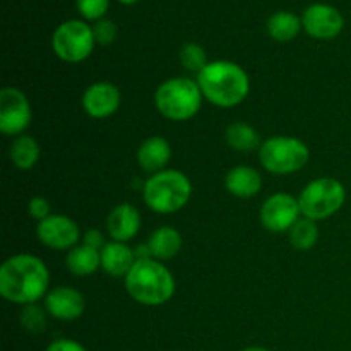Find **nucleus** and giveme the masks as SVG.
<instances>
[{
  "label": "nucleus",
  "mask_w": 351,
  "mask_h": 351,
  "mask_svg": "<svg viewBox=\"0 0 351 351\" xmlns=\"http://www.w3.org/2000/svg\"><path fill=\"white\" fill-rule=\"evenodd\" d=\"M50 273L40 257L17 254L0 267V295L16 305L36 304L47 297Z\"/></svg>",
  "instance_id": "obj_1"
},
{
  "label": "nucleus",
  "mask_w": 351,
  "mask_h": 351,
  "mask_svg": "<svg viewBox=\"0 0 351 351\" xmlns=\"http://www.w3.org/2000/svg\"><path fill=\"white\" fill-rule=\"evenodd\" d=\"M202 96L219 108H233L249 96L250 81L239 64L230 60L209 62L197 74Z\"/></svg>",
  "instance_id": "obj_2"
},
{
  "label": "nucleus",
  "mask_w": 351,
  "mask_h": 351,
  "mask_svg": "<svg viewBox=\"0 0 351 351\" xmlns=\"http://www.w3.org/2000/svg\"><path fill=\"white\" fill-rule=\"evenodd\" d=\"M125 290L137 304L160 307L175 295V278L161 261L139 259L125 276Z\"/></svg>",
  "instance_id": "obj_3"
},
{
  "label": "nucleus",
  "mask_w": 351,
  "mask_h": 351,
  "mask_svg": "<svg viewBox=\"0 0 351 351\" xmlns=\"http://www.w3.org/2000/svg\"><path fill=\"white\" fill-rule=\"evenodd\" d=\"M192 197V184L185 173L178 170L158 171L151 175L143 187V199L151 211L158 215H171L187 206Z\"/></svg>",
  "instance_id": "obj_4"
},
{
  "label": "nucleus",
  "mask_w": 351,
  "mask_h": 351,
  "mask_svg": "<svg viewBox=\"0 0 351 351\" xmlns=\"http://www.w3.org/2000/svg\"><path fill=\"white\" fill-rule=\"evenodd\" d=\"M202 91L197 81L171 77L161 82L154 93L156 110L171 122H185L197 115L202 105Z\"/></svg>",
  "instance_id": "obj_5"
},
{
  "label": "nucleus",
  "mask_w": 351,
  "mask_h": 351,
  "mask_svg": "<svg viewBox=\"0 0 351 351\" xmlns=\"http://www.w3.org/2000/svg\"><path fill=\"white\" fill-rule=\"evenodd\" d=\"M346 201V189L332 177L312 180L298 195V204L304 218L312 221L331 218L343 208Z\"/></svg>",
  "instance_id": "obj_6"
},
{
  "label": "nucleus",
  "mask_w": 351,
  "mask_h": 351,
  "mask_svg": "<svg viewBox=\"0 0 351 351\" xmlns=\"http://www.w3.org/2000/svg\"><path fill=\"white\" fill-rule=\"evenodd\" d=\"M311 151L304 141L297 137L274 136L264 141L259 147V160L269 173L290 175L302 170L308 163Z\"/></svg>",
  "instance_id": "obj_7"
},
{
  "label": "nucleus",
  "mask_w": 351,
  "mask_h": 351,
  "mask_svg": "<svg viewBox=\"0 0 351 351\" xmlns=\"http://www.w3.org/2000/svg\"><path fill=\"white\" fill-rule=\"evenodd\" d=\"M95 34L88 23L71 19L62 23L51 36V48L60 60L79 64L86 60L95 50Z\"/></svg>",
  "instance_id": "obj_8"
},
{
  "label": "nucleus",
  "mask_w": 351,
  "mask_h": 351,
  "mask_svg": "<svg viewBox=\"0 0 351 351\" xmlns=\"http://www.w3.org/2000/svg\"><path fill=\"white\" fill-rule=\"evenodd\" d=\"M31 123V105L21 89L7 86L0 91V130L5 136H23Z\"/></svg>",
  "instance_id": "obj_9"
},
{
  "label": "nucleus",
  "mask_w": 351,
  "mask_h": 351,
  "mask_svg": "<svg viewBox=\"0 0 351 351\" xmlns=\"http://www.w3.org/2000/svg\"><path fill=\"white\" fill-rule=\"evenodd\" d=\"M300 204L293 195L278 192L267 197L261 208V225L273 233L290 232L291 226L300 219Z\"/></svg>",
  "instance_id": "obj_10"
},
{
  "label": "nucleus",
  "mask_w": 351,
  "mask_h": 351,
  "mask_svg": "<svg viewBox=\"0 0 351 351\" xmlns=\"http://www.w3.org/2000/svg\"><path fill=\"white\" fill-rule=\"evenodd\" d=\"M36 237L48 249L71 250L81 240V230L69 216L51 215L43 221H38Z\"/></svg>",
  "instance_id": "obj_11"
},
{
  "label": "nucleus",
  "mask_w": 351,
  "mask_h": 351,
  "mask_svg": "<svg viewBox=\"0 0 351 351\" xmlns=\"http://www.w3.org/2000/svg\"><path fill=\"white\" fill-rule=\"evenodd\" d=\"M302 26L315 40H332L345 27V17L329 3H312L302 16Z\"/></svg>",
  "instance_id": "obj_12"
},
{
  "label": "nucleus",
  "mask_w": 351,
  "mask_h": 351,
  "mask_svg": "<svg viewBox=\"0 0 351 351\" xmlns=\"http://www.w3.org/2000/svg\"><path fill=\"white\" fill-rule=\"evenodd\" d=\"M122 95L115 84L106 81L95 82L82 95V108L91 119H106L120 108Z\"/></svg>",
  "instance_id": "obj_13"
},
{
  "label": "nucleus",
  "mask_w": 351,
  "mask_h": 351,
  "mask_svg": "<svg viewBox=\"0 0 351 351\" xmlns=\"http://www.w3.org/2000/svg\"><path fill=\"white\" fill-rule=\"evenodd\" d=\"M84 295L71 287H57L45 297V311L58 321H75L84 314Z\"/></svg>",
  "instance_id": "obj_14"
},
{
  "label": "nucleus",
  "mask_w": 351,
  "mask_h": 351,
  "mask_svg": "<svg viewBox=\"0 0 351 351\" xmlns=\"http://www.w3.org/2000/svg\"><path fill=\"white\" fill-rule=\"evenodd\" d=\"M141 228V215L136 206L129 202L115 206L106 218V232L115 242L127 243Z\"/></svg>",
  "instance_id": "obj_15"
},
{
  "label": "nucleus",
  "mask_w": 351,
  "mask_h": 351,
  "mask_svg": "<svg viewBox=\"0 0 351 351\" xmlns=\"http://www.w3.org/2000/svg\"><path fill=\"white\" fill-rule=\"evenodd\" d=\"M171 160V146L165 137L151 136L137 149V163L147 173L154 175L167 170Z\"/></svg>",
  "instance_id": "obj_16"
},
{
  "label": "nucleus",
  "mask_w": 351,
  "mask_h": 351,
  "mask_svg": "<svg viewBox=\"0 0 351 351\" xmlns=\"http://www.w3.org/2000/svg\"><path fill=\"white\" fill-rule=\"evenodd\" d=\"M101 267L106 274L113 278H123L125 280L127 274L137 263L136 250L130 249L127 243L123 242H108L101 250Z\"/></svg>",
  "instance_id": "obj_17"
},
{
  "label": "nucleus",
  "mask_w": 351,
  "mask_h": 351,
  "mask_svg": "<svg viewBox=\"0 0 351 351\" xmlns=\"http://www.w3.org/2000/svg\"><path fill=\"white\" fill-rule=\"evenodd\" d=\"M226 191L240 199H250L259 194L263 187V178L259 171L252 167H235L226 173Z\"/></svg>",
  "instance_id": "obj_18"
},
{
  "label": "nucleus",
  "mask_w": 351,
  "mask_h": 351,
  "mask_svg": "<svg viewBox=\"0 0 351 351\" xmlns=\"http://www.w3.org/2000/svg\"><path fill=\"white\" fill-rule=\"evenodd\" d=\"M147 249L153 259L161 261V263L170 261L180 252L182 235L173 226H160L147 240Z\"/></svg>",
  "instance_id": "obj_19"
},
{
  "label": "nucleus",
  "mask_w": 351,
  "mask_h": 351,
  "mask_svg": "<svg viewBox=\"0 0 351 351\" xmlns=\"http://www.w3.org/2000/svg\"><path fill=\"white\" fill-rule=\"evenodd\" d=\"M65 266L74 276H91L98 271V267H101V254L86 243L75 245L74 249L69 250L65 257Z\"/></svg>",
  "instance_id": "obj_20"
},
{
  "label": "nucleus",
  "mask_w": 351,
  "mask_h": 351,
  "mask_svg": "<svg viewBox=\"0 0 351 351\" xmlns=\"http://www.w3.org/2000/svg\"><path fill=\"white\" fill-rule=\"evenodd\" d=\"M226 144L239 153H250L261 147V136L252 125L245 122H233L226 127Z\"/></svg>",
  "instance_id": "obj_21"
},
{
  "label": "nucleus",
  "mask_w": 351,
  "mask_h": 351,
  "mask_svg": "<svg viewBox=\"0 0 351 351\" xmlns=\"http://www.w3.org/2000/svg\"><path fill=\"white\" fill-rule=\"evenodd\" d=\"M302 19L293 12L280 10L267 19V33L273 40L287 43L291 41L302 29Z\"/></svg>",
  "instance_id": "obj_22"
},
{
  "label": "nucleus",
  "mask_w": 351,
  "mask_h": 351,
  "mask_svg": "<svg viewBox=\"0 0 351 351\" xmlns=\"http://www.w3.org/2000/svg\"><path fill=\"white\" fill-rule=\"evenodd\" d=\"M10 161L19 170H31L41 156L40 144L31 136H17L10 146Z\"/></svg>",
  "instance_id": "obj_23"
},
{
  "label": "nucleus",
  "mask_w": 351,
  "mask_h": 351,
  "mask_svg": "<svg viewBox=\"0 0 351 351\" xmlns=\"http://www.w3.org/2000/svg\"><path fill=\"white\" fill-rule=\"evenodd\" d=\"M291 245L297 250H311L319 240V228L315 221L308 218H300L288 232Z\"/></svg>",
  "instance_id": "obj_24"
},
{
  "label": "nucleus",
  "mask_w": 351,
  "mask_h": 351,
  "mask_svg": "<svg viewBox=\"0 0 351 351\" xmlns=\"http://www.w3.org/2000/svg\"><path fill=\"white\" fill-rule=\"evenodd\" d=\"M178 58H180V64L184 65V69L191 72H197V74L209 64L206 50L199 43H194V41L182 45Z\"/></svg>",
  "instance_id": "obj_25"
},
{
  "label": "nucleus",
  "mask_w": 351,
  "mask_h": 351,
  "mask_svg": "<svg viewBox=\"0 0 351 351\" xmlns=\"http://www.w3.org/2000/svg\"><path fill=\"white\" fill-rule=\"evenodd\" d=\"M21 324L27 332H33V335L43 332L47 328V314L36 304L24 305L21 312Z\"/></svg>",
  "instance_id": "obj_26"
},
{
  "label": "nucleus",
  "mask_w": 351,
  "mask_h": 351,
  "mask_svg": "<svg viewBox=\"0 0 351 351\" xmlns=\"http://www.w3.org/2000/svg\"><path fill=\"white\" fill-rule=\"evenodd\" d=\"M79 14L88 21H99L108 12L110 0H75Z\"/></svg>",
  "instance_id": "obj_27"
},
{
  "label": "nucleus",
  "mask_w": 351,
  "mask_h": 351,
  "mask_svg": "<svg viewBox=\"0 0 351 351\" xmlns=\"http://www.w3.org/2000/svg\"><path fill=\"white\" fill-rule=\"evenodd\" d=\"M91 27H93V34H95V41L98 45H101V47H108V45H112L113 41L117 40V34H119V27H117V24L113 23L112 19H106V17L96 21Z\"/></svg>",
  "instance_id": "obj_28"
},
{
  "label": "nucleus",
  "mask_w": 351,
  "mask_h": 351,
  "mask_svg": "<svg viewBox=\"0 0 351 351\" xmlns=\"http://www.w3.org/2000/svg\"><path fill=\"white\" fill-rule=\"evenodd\" d=\"M27 209H29V215L33 216L36 221H43L48 216H51L50 202L45 197H41V195H36V197L31 199L29 204H27Z\"/></svg>",
  "instance_id": "obj_29"
},
{
  "label": "nucleus",
  "mask_w": 351,
  "mask_h": 351,
  "mask_svg": "<svg viewBox=\"0 0 351 351\" xmlns=\"http://www.w3.org/2000/svg\"><path fill=\"white\" fill-rule=\"evenodd\" d=\"M47 351H88V350H86L81 343L74 341V339L62 338V339H55L53 343H50Z\"/></svg>",
  "instance_id": "obj_30"
},
{
  "label": "nucleus",
  "mask_w": 351,
  "mask_h": 351,
  "mask_svg": "<svg viewBox=\"0 0 351 351\" xmlns=\"http://www.w3.org/2000/svg\"><path fill=\"white\" fill-rule=\"evenodd\" d=\"M82 240H84L86 245L93 247V249H96V250H101L103 247L106 245L103 233L99 232V230H95V228H89L88 232L84 233V237H82Z\"/></svg>",
  "instance_id": "obj_31"
},
{
  "label": "nucleus",
  "mask_w": 351,
  "mask_h": 351,
  "mask_svg": "<svg viewBox=\"0 0 351 351\" xmlns=\"http://www.w3.org/2000/svg\"><path fill=\"white\" fill-rule=\"evenodd\" d=\"M242 351H267V350L263 348V346H249V348H245Z\"/></svg>",
  "instance_id": "obj_32"
},
{
  "label": "nucleus",
  "mask_w": 351,
  "mask_h": 351,
  "mask_svg": "<svg viewBox=\"0 0 351 351\" xmlns=\"http://www.w3.org/2000/svg\"><path fill=\"white\" fill-rule=\"evenodd\" d=\"M120 3H123V5H132V3H136L137 0H119Z\"/></svg>",
  "instance_id": "obj_33"
}]
</instances>
